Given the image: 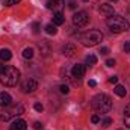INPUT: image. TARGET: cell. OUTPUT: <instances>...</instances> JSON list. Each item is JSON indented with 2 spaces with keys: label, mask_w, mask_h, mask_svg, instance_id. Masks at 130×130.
<instances>
[{
  "label": "cell",
  "mask_w": 130,
  "mask_h": 130,
  "mask_svg": "<svg viewBox=\"0 0 130 130\" xmlns=\"http://www.w3.org/2000/svg\"><path fill=\"white\" fill-rule=\"evenodd\" d=\"M106 24L109 27V30L113 33H121V32H127L130 29V23L121 15H110L106 20Z\"/></svg>",
  "instance_id": "obj_1"
},
{
  "label": "cell",
  "mask_w": 130,
  "mask_h": 130,
  "mask_svg": "<svg viewBox=\"0 0 130 130\" xmlns=\"http://www.w3.org/2000/svg\"><path fill=\"white\" fill-rule=\"evenodd\" d=\"M24 113V107L20 104V103H11L9 106H6V107H3V110H0V121H3V123H8V121H11V120H15V118H18L20 115H23Z\"/></svg>",
  "instance_id": "obj_2"
},
{
  "label": "cell",
  "mask_w": 130,
  "mask_h": 130,
  "mask_svg": "<svg viewBox=\"0 0 130 130\" xmlns=\"http://www.w3.org/2000/svg\"><path fill=\"white\" fill-rule=\"evenodd\" d=\"M20 80V71L15 67H6L0 73V83L5 86H15Z\"/></svg>",
  "instance_id": "obj_3"
},
{
  "label": "cell",
  "mask_w": 130,
  "mask_h": 130,
  "mask_svg": "<svg viewBox=\"0 0 130 130\" xmlns=\"http://www.w3.org/2000/svg\"><path fill=\"white\" fill-rule=\"evenodd\" d=\"M79 41L85 47H95L103 41V33L100 30H95V29L94 30H88V32L82 33L79 36Z\"/></svg>",
  "instance_id": "obj_4"
},
{
  "label": "cell",
  "mask_w": 130,
  "mask_h": 130,
  "mask_svg": "<svg viewBox=\"0 0 130 130\" xmlns=\"http://www.w3.org/2000/svg\"><path fill=\"white\" fill-rule=\"evenodd\" d=\"M92 107L97 113H107L112 109V100L106 94H97L92 98Z\"/></svg>",
  "instance_id": "obj_5"
},
{
  "label": "cell",
  "mask_w": 130,
  "mask_h": 130,
  "mask_svg": "<svg viewBox=\"0 0 130 130\" xmlns=\"http://www.w3.org/2000/svg\"><path fill=\"white\" fill-rule=\"evenodd\" d=\"M73 23H74V26H77V27H85V26L89 23V15H88V12H85V11H77V12L73 15Z\"/></svg>",
  "instance_id": "obj_6"
},
{
  "label": "cell",
  "mask_w": 130,
  "mask_h": 130,
  "mask_svg": "<svg viewBox=\"0 0 130 130\" xmlns=\"http://www.w3.org/2000/svg\"><path fill=\"white\" fill-rule=\"evenodd\" d=\"M36 89H38V82L33 80V79H27V80L23 83V86H21V91H23L24 94H32Z\"/></svg>",
  "instance_id": "obj_7"
},
{
  "label": "cell",
  "mask_w": 130,
  "mask_h": 130,
  "mask_svg": "<svg viewBox=\"0 0 130 130\" xmlns=\"http://www.w3.org/2000/svg\"><path fill=\"white\" fill-rule=\"evenodd\" d=\"M26 129H27V124L21 118H15L9 126V130H26Z\"/></svg>",
  "instance_id": "obj_8"
},
{
  "label": "cell",
  "mask_w": 130,
  "mask_h": 130,
  "mask_svg": "<svg viewBox=\"0 0 130 130\" xmlns=\"http://www.w3.org/2000/svg\"><path fill=\"white\" fill-rule=\"evenodd\" d=\"M85 71H86V68H85V65H74L73 67V70H71V74H73V77H76V79H82L83 76H85Z\"/></svg>",
  "instance_id": "obj_9"
},
{
  "label": "cell",
  "mask_w": 130,
  "mask_h": 130,
  "mask_svg": "<svg viewBox=\"0 0 130 130\" xmlns=\"http://www.w3.org/2000/svg\"><path fill=\"white\" fill-rule=\"evenodd\" d=\"M62 53H64L65 56H68V58L74 56V53H76V45H74L73 42H68V44H65L64 47H62Z\"/></svg>",
  "instance_id": "obj_10"
},
{
  "label": "cell",
  "mask_w": 130,
  "mask_h": 130,
  "mask_svg": "<svg viewBox=\"0 0 130 130\" xmlns=\"http://www.w3.org/2000/svg\"><path fill=\"white\" fill-rule=\"evenodd\" d=\"M12 103V97L8 94V92H0V106L2 107H6Z\"/></svg>",
  "instance_id": "obj_11"
},
{
  "label": "cell",
  "mask_w": 130,
  "mask_h": 130,
  "mask_svg": "<svg viewBox=\"0 0 130 130\" xmlns=\"http://www.w3.org/2000/svg\"><path fill=\"white\" fill-rule=\"evenodd\" d=\"M100 12L104 14V15H107V17H110V15H113V6H112V5L101 3V5H100Z\"/></svg>",
  "instance_id": "obj_12"
},
{
  "label": "cell",
  "mask_w": 130,
  "mask_h": 130,
  "mask_svg": "<svg viewBox=\"0 0 130 130\" xmlns=\"http://www.w3.org/2000/svg\"><path fill=\"white\" fill-rule=\"evenodd\" d=\"M65 23V15L62 12H56L55 15H53V24L55 26H61V24H64Z\"/></svg>",
  "instance_id": "obj_13"
},
{
  "label": "cell",
  "mask_w": 130,
  "mask_h": 130,
  "mask_svg": "<svg viewBox=\"0 0 130 130\" xmlns=\"http://www.w3.org/2000/svg\"><path fill=\"white\" fill-rule=\"evenodd\" d=\"M61 6H64V0H48L47 2L48 9H59Z\"/></svg>",
  "instance_id": "obj_14"
},
{
  "label": "cell",
  "mask_w": 130,
  "mask_h": 130,
  "mask_svg": "<svg viewBox=\"0 0 130 130\" xmlns=\"http://www.w3.org/2000/svg\"><path fill=\"white\" fill-rule=\"evenodd\" d=\"M12 58V52L9 48H2L0 50V59L2 61H9Z\"/></svg>",
  "instance_id": "obj_15"
},
{
  "label": "cell",
  "mask_w": 130,
  "mask_h": 130,
  "mask_svg": "<svg viewBox=\"0 0 130 130\" xmlns=\"http://www.w3.org/2000/svg\"><path fill=\"white\" fill-rule=\"evenodd\" d=\"M113 92H115L118 97H126V94H127V89H126L123 85H117V86H115V89H113Z\"/></svg>",
  "instance_id": "obj_16"
},
{
  "label": "cell",
  "mask_w": 130,
  "mask_h": 130,
  "mask_svg": "<svg viewBox=\"0 0 130 130\" xmlns=\"http://www.w3.org/2000/svg\"><path fill=\"white\" fill-rule=\"evenodd\" d=\"M124 124H126V127L130 129V104H127L124 109Z\"/></svg>",
  "instance_id": "obj_17"
},
{
  "label": "cell",
  "mask_w": 130,
  "mask_h": 130,
  "mask_svg": "<svg viewBox=\"0 0 130 130\" xmlns=\"http://www.w3.org/2000/svg\"><path fill=\"white\" fill-rule=\"evenodd\" d=\"M85 64L88 65V67H92V65L97 64V56L95 55H89V56H86V59H85Z\"/></svg>",
  "instance_id": "obj_18"
},
{
  "label": "cell",
  "mask_w": 130,
  "mask_h": 130,
  "mask_svg": "<svg viewBox=\"0 0 130 130\" xmlns=\"http://www.w3.org/2000/svg\"><path fill=\"white\" fill-rule=\"evenodd\" d=\"M23 58H24V59H32L33 58V48H30V47L24 48V50H23Z\"/></svg>",
  "instance_id": "obj_19"
},
{
  "label": "cell",
  "mask_w": 130,
  "mask_h": 130,
  "mask_svg": "<svg viewBox=\"0 0 130 130\" xmlns=\"http://www.w3.org/2000/svg\"><path fill=\"white\" fill-rule=\"evenodd\" d=\"M45 32L48 33V35H56L58 29H56V26H55V24H52V23H50V24H47V26H45Z\"/></svg>",
  "instance_id": "obj_20"
},
{
  "label": "cell",
  "mask_w": 130,
  "mask_h": 130,
  "mask_svg": "<svg viewBox=\"0 0 130 130\" xmlns=\"http://www.w3.org/2000/svg\"><path fill=\"white\" fill-rule=\"evenodd\" d=\"M110 124H112V120H110L109 117H106V118L101 121V126H103V127H109Z\"/></svg>",
  "instance_id": "obj_21"
},
{
  "label": "cell",
  "mask_w": 130,
  "mask_h": 130,
  "mask_svg": "<svg viewBox=\"0 0 130 130\" xmlns=\"http://www.w3.org/2000/svg\"><path fill=\"white\" fill-rule=\"evenodd\" d=\"M21 0H5V5L6 6H12V5H17V3H20Z\"/></svg>",
  "instance_id": "obj_22"
},
{
  "label": "cell",
  "mask_w": 130,
  "mask_h": 130,
  "mask_svg": "<svg viewBox=\"0 0 130 130\" xmlns=\"http://www.w3.org/2000/svg\"><path fill=\"white\" fill-rule=\"evenodd\" d=\"M59 89H61V92H62V94H68V92H70V88H68L67 85H61V88H59Z\"/></svg>",
  "instance_id": "obj_23"
},
{
  "label": "cell",
  "mask_w": 130,
  "mask_h": 130,
  "mask_svg": "<svg viewBox=\"0 0 130 130\" xmlns=\"http://www.w3.org/2000/svg\"><path fill=\"white\" fill-rule=\"evenodd\" d=\"M32 29H33V33H39V23H33L32 24Z\"/></svg>",
  "instance_id": "obj_24"
},
{
  "label": "cell",
  "mask_w": 130,
  "mask_h": 130,
  "mask_svg": "<svg viewBox=\"0 0 130 130\" xmlns=\"http://www.w3.org/2000/svg\"><path fill=\"white\" fill-rule=\"evenodd\" d=\"M68 8H70V9H76V8H77V3H76L74 0H70V2H68Z\"/></svg>",
  "instance_id": "obj_25"
},
{
  "label": "cell",
  "mask_w": 130,
  "mask_h": 130,
  "mask_svg": "<svg viewBox=\"0 0 130 130\" xmlns=\"http://www.w3.org/2000/svg\"><path fill=\"white\" fill-rule=\"evenodd\" d=\"M91 121H92L94 124H98V123H100V117H98V115H92V117H91Z\"/></svg>",
  "instance_id": "obj_26"
},
{
  "label": "cell",
  "mask_w": 130,
  "mask_h": 130,
  "mask_svg": "<svg viewBox=\"0 0 130 130\" xmlns=\"http://www.w3.org/2000/svg\"><path fill=\"white\" fill-rule=\"evenodd\" d=\"M123 48H124V52H126V53H130V41H126V44H124V47H123Z\"/></svg>",
  "instance_id": "obj_27"
},
{
  "label": "cell",
  "mask_w": 130,
  "mask_h": 130,
  "mask_svg": "<svg viewBox=\"0 0 130 130\" xmlns=\"http://www.w3.org/2000/svg\"><path fill=\"white\" fill-rule=\"evenodd\" d=\"M118 82V76H110L109 77V83H117Z\"/></svg>",
  "instance_id": "obj_28"
},
{
  "label": "cell",
  "mask_w": 130,
  "mask_h": 130,
  "mask_svg": "<svg viewBox=\"0 0 130 130\" xmlns=\"http://www.w3.org/2000/svg\"><path fill=\"white\" fill-rule=\"evenodd\" d=\"M33 107H35V110H38V112H42V109H44V107H42V104H41V103H36V104H35V106H33Z\"/></svg>",
  "instance_id": "obj_29"
},
{
  "label": "cell",
  "mask_w": 130,
  "mask_h": 130,
  "mask_svg": "<svg viewBox=\"0 0 130 130\" xmlns=\"http://www.w3.org/2000/svg\"><path fill=\"white\" fill-rule=\"evenodd\" d=\"M98 53H101V55H107V53H109V48H107V47H101Z\"/></svg>",
  "instance_id": "obj_30"
},
{
  "label": "cell",
  "mask_w": 130,
  "mask_h": 130,
  "mask_svg": "<svg viewBox=\"0 0 130 130\" xmlns=\"http://www.w3.org/2000/svg\"><path fill=\"white\" fill-rule=\"evenodd\" d=\"M106 65L107 67H115V59H107L106 61Z\"/></svg>",
  "instance_id": "obj_31"
},
{
  "label": "cell",
  "mask_w": 130,
  "mask_h": 130,
  "mask_svg": "<svg viewBox=\"0 0 130 130\" xmlns=\"http://www.w3.org/2000/svg\"><path fill=\"white\" fill-rule=\"evenodd\" d=\"M33 127H35V130H41V129H42V124H41V123H38V121H36V123H35V124H33Z\"/></svg>",
  "instance_id": "obj_32"
},
{
  "label": "cell",
  "mask_w": 130,
  "mask_h": 130,
  "mask_svg": "<svg viewBox=\"0 0 130 130\" xmlns=\"http://www.w3.org/2000/svg\"><path fill=\"white\" fill-rule=\"evenodd\" d=\"M88 85H89V86H95L97 83H95V80H89V82H88Z\"/></svg>",
  "instance_id": "obj_33"
},
{
  "label": "cell",
  "mask_w": 130,
  "mask_h": 130,
  "mask_svg": "<svg viewBox=\"0 0 130 130\" xmlns=\"http://www.w3.org/2000/svg\"><path fill=\"white\" fill-rule=\"evenodd\" d=\"M5 68H6V67H5V65H2V64H0V73H2V71H3V70H5Z\"/></svg>",
  "instance_id": "obj_34"
},
{
  "label": "cell",
  "mask_w": 130,
  "mask_h": 130,
  "mask_svg": "<svg viewBox=\"0 0 130 130\" xmlns=\"http://www.w3.org/2000/svg\"><path fill=\"white\" fill-rule=\"evenodd\" d=\"M110 2H118V0H110Z\"/></svg>",
  "instance_id": "obj_35"
},
{
  "label": "cell",
  "mask_w": 130,
  "mask_h": 130,
  "mask_svg": "<svg viewBox=\"0 0 130 130\" xmlns=\"http://www.w3.org/2000/svg\"><path fill=\"white\" fill-rule=\"evenodd\" d=\"M83 2H88V0H83Z\"/></svg>",
  "instance_id": "obj_36"
},
{
  "label": "cell",
  "mask_w": 130,
  "mask_h": 130,
  "mask_svg": "<svg viewBox=\"0 0 130 130\" xmlns=\"http://www.w3.org/2000/svg\"><path fill=\"white\" fill-rule=\"evenodd\" d=\"M118 130H123V129H118Z\"/></svg>",
  "instance_id": "obj_37"
}]
</instances>
